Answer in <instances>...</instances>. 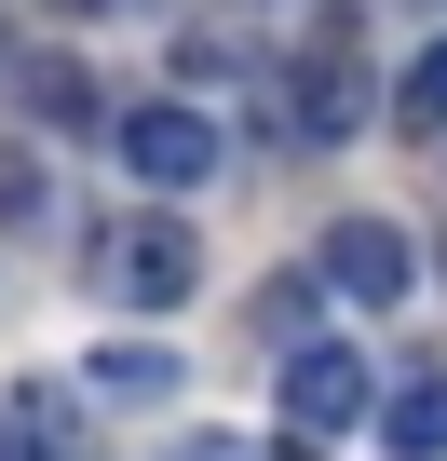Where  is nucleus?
I'll use <instances>...</instances> for the list:
<instances>
[{
  "label": "nucleus",
  "mask_w": 447,
  "mask_h": 461,
  "mask_svg": "<svg viewBox=\"0 0 447 461\" xmlns=\"http://www.w3.org/2000/svg\"><path fill=\"white\" fill-rule=\"evenodd\" d=\"M272 122H285L299 149H339V136L366 122V55H353V41H312V55L272 82Z\"/></svg>",
  "instance_id": "nucleus-1"
},
{
  "label": "nucleus",
  "mask_w": 447,
  "mask_h": 461,
  "mask_svg": "<svg viewBox=\"0 0 447 461\" xmlns=\"http://www.w3.org/2000/svg\"><path fill=\"white\" fill-rule=\"evenodd\" d=\"M109 149H122V176H149V190H203V176H217V122H203L190 95H136Z\"/></svg>",
  "instance_id": "nucleus-2"
},
{
  "label": "nucleus",
  "mask_w": 447,
  "mask_h": 461,
  "mask_svg": "<svg viewBox=\"0 0 447 461\" xmlns=\"http://www.w3.org/2000/svg\"><path fill=\"white\" fill-rule=\"evenodd\" d=\"M353 420H380V366L353 339H299L285 353V434H353Z\"/></svg>",
  "instance_id": "nucleus-3"
},
{
  "label": "nucleus",
  "mask_w": 447,
  "mask_h": 461,
  "mask_svg": "<svg viewBox=\"0 0 447 461\" xmlns=\"http://www.w3.org/2000/svg\"><path fill=\"white\" fill-rule=\"evenodd\" d=\"M190 285H203L190 217H122V230H109V299H122V312H176Z\"/></svg>",
  "instance_id": "nucleus-4"
},
{
  "label": "nucleus",
  "mask_w": 447,
  "mask_h": 461,
  "mask_svg": "<svg viewBox=\"0 0 447 461\" xmlns=\"http://www.w3.org/2000/svg\"><path fill=\"white\" fill-rule=\"evenodd\" d=\"M407 272H420V258H407V230H393V217H339V230H326V285H339L353 312H393Z\"/></svg>",
  "instance_id": "nucleus-5"
},
{
  "label": "nucleus",
  "mask_w": 447,
  "mask_h": 461,
  "mask_svg": "<svg viewBox=\"0 0 447 461\" xmlns=\"http://www.w3.org/2000/svg\"><path fill=\"white\" fill-rule=\"evenodd\" d=\"M380 434H393L407 461H447V366H434V380H407V393L380 407Z\"/></svg>",
  "instance_id": "nucleus-6"
},
{
  "label": "nucleus",
  "mask_w": 447,
  "mask_h": 461,
  "mask_svg": "<svg viewBox=\"0 0 447 461\" xmlns=\"http://www.w3.org/2000/svg\"><path fill=\"white\" fill-rule=\"evenodd\" d=\"M95 393H136V407H163V393H176V353L122 339V353H95Z\"/></svg>",
  "instance_id": "nucleus-7"
},
{
  "label": "nucleus",
  "mask_w": 447,
  "mask_h": 461,
  "mask_svg": "<svg viewBox=\"0 0 447 461\" xmlns=\"http://www.w3.org/2000/svg\"><path fill=\"white\" fill-rule=\"evenodd\" d=\"M41 203H55V176H41V149H28V136H0V230H28Z\"/></svg>",
  "instance_id": "nucleus-8"
},
{
  "label": "nucleus",
  "mask_w": 447,
  "mask_h": 461,
  "mask_svg": "<svg viewBox=\"0 0 447 461\" xmlns=\"http://www.w3.org/2000/svg\"><path fill=\"white\" fill-rule=\"evenodd\" d=\"M28 109H41V122H95V82H82L68 55H41V68H28Z\"/></svg>",
  "instance_id": "nucleus-9"
},
{
  "label": "nucleus",
  "mask_w": 447,
  "mask_h": 461,
  "mask_svg": "<svg viewBox=\"0 0 447 461\" xmlns=\"http://www.w3.org/2000/svg\"><path fill=\"white\" fill-rule=\"evenodd\" d=\"M393 109H407V136H447V41H434V55L393 82Z\"/></svg>",
  "instance_id": "nucleus-10"
},
{
  "label": "nucleus",
  "mask_w": 447,
  "mask_h": 461,
  "mask_svg": "<svg viewBox=\"0 0 447 461\" xmlns=\"http://www.w3.org/2000/svg\"><path fill=\"white\" fill-rule=\"evenodd\" d=\"M176 461H258V447H231V434H190V447H176Z\"/></svg>",
  "instance_id": "nucleus-11"
},
{
  "label": "nucleus",
  "mask_w": 447,
  "mask_h": 461,
  "mask_svg": "<svg viewBox=\"0 0 447 461\" xmlns=\"http://www.w3.org/2000/svg\"><path fill=\"white\" fill-rule=\"evenodd\" d=\"M258 461H312V434H285V447H258Z\"/></svg>",
  "instance_id": "nucleus-12"
},
{
  "label": "nucleus",
  "mask_w": 447,
  "mask_h": 461,
  "mask_svg": "<svg viewBox=\"0 0 447 461\" xmlns=\"http://www.w3.org/2000/svg\"><path fill=\"white\" fill-rule=\"evenodd\" d=\"M0 461H41V447H14V434H0Z\"/></svg>",
  "instance_id": "nucleus-13"
},
{
  "label": "nucleus",
  "mask_w": 447,
  "mask_h": 461,
  "mask_svg": "<svg viewBox=\"0 0 447 461\" xmlns=\"http://www.w3.org/2000/svg\"><path fill=\"white\" fill-rule=\"evenodd\" d=\"M82 14H95V0H82Z\"/></svg>",
  "instance_id": "nucleus-14"
}]
</instances>
